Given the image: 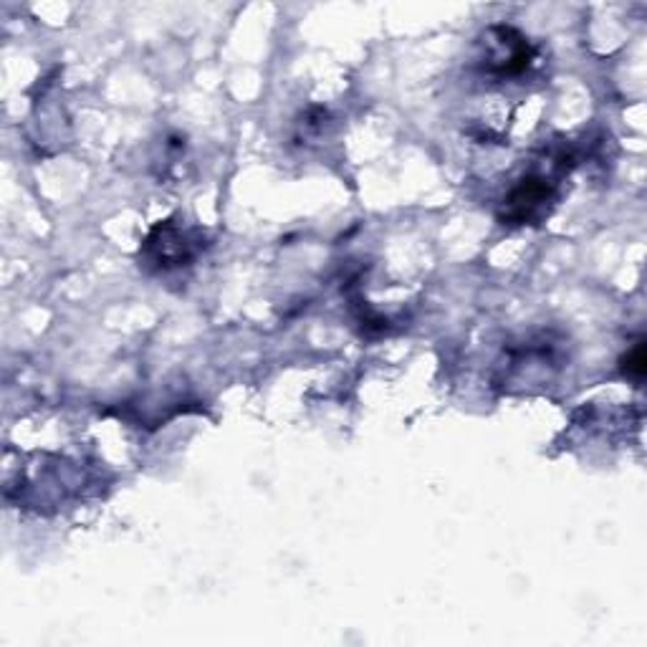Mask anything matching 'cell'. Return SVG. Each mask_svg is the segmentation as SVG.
<instances>
[{
    "instance_id": "6da1fadb",
    "label": "cell",
    "mask_w": 647,
    "mask_h": 647,
    "mask_svg": "<svg viewBox=\"0 0 647 647\" xmlns=\"http://www.w3.org/2000/svg\"><path fill=\"white\" fill-rule=\"evenodd\" d=\"M144 251L150 253L157 266L169 268V266H182L185 261H190L192 243L190 238L182 233V228H177L173 220H165L152 230Z\"/></svg>"
},
{
    "instance_id": "7a4b0ae2",
    "label": "cell",
    "mask_w": 647,
    "mask_h": 647,
    "mask_svg": "<svg viewBox=\"0 0 647 647\" xmlns=\"http://www.w3.org/2000/svg\"><path fill=\"white\" fill-rule=\"evenodd\" d=\"M551 198V188L546 185V180H538V177H529L523 180L519 188H516L511 195L506 198V220L516 223H527L544 211V203H549Z\"/></svg>"
},
{
    "instance_id": "3957f363",
    "label": "cell",
    "mask_w": 647,
    "mask_h": 647,
    "mask_svg": "<svg viewBox=\"0 0 647 647\" xmlns=\"http://www.w3.org/2000/svg\"><path fill=\"white\" fill-rule=\"evenodd\" d=\"M493 34L498 38H493V41H496V51L491 53L489 68L498 74L523 72L531 61V46L527 43V38L519 36L511 28H496Z\"/></svg>"
},
{
    "instance_id": "277c9868",
    "label": "cell",
    "mask_w": 647,
    "mask_h": 647,
    "mask_svg": "<svg viewBox=\"0 0 647 647\" xmlns=\"http://www.w3.org/2000/svg\"><path fill=\"white\" fill-rule=\"evenodd\" d=\"M625 375L635 377V380H643L645 375V346L637 344L633 352L625 357Z\"/></svg>"
}]
</instances>
